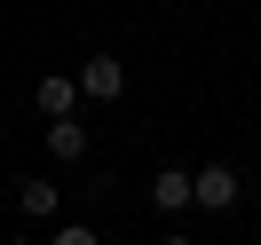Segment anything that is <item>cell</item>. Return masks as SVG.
Returning a JSON list of instances; mask_svg holds the SVG:
<instances>
[{"label":"cell","mask_w":261,"mask_h":245,"mask_svg":"<svg viewBox=\"0 0 261 245\" xmlns=\"http://www.w3.org/2000/svg\"><path fill=\"white\" fill-rule=\"evenodd\" d=\"M16 206L32 213V222H56V206H64V190H56L48 174H32V182H16Z\"/></svg>","instance_id":"8992f818"},{"label":"cell","mask_w":261,"mask_h":245,"mask_svg":"<svg viewBox=\"0 0 261 245\" xmlns=\"http://www.w3.org/2000/svg\"><path fill=\"white\" fill-rule=\"evenodd\" d=\"M32 103H40V119H71V111H80V71H48V79H40L32 87Z\"/></svg>","instance_id":"277c9868"},{"label":"cell","mask_w":261,"mask_h":245,"mask_svg":"<svg viewBox=\"0 0 261 245\" xmlns=\"http://www.w3.org/2000/svg\"><path fill=\"white\" fill-rule=\"evenodd\" d=\"M48 245H103V237H95V229H87V222H64V229H56Z\"/></svg>","instance_id":"52a82bcc"},{"label":"cell","mask_w":261,"mask_h":245,"mask_svg":"<svg viewBox=\"0 0 261 245\" xmlns=\"http://www.w3.org/2000/svg\"><path fill=\"white\" fill-rule=\"evenodd\" d=\"M48 158H56V166H80V158H87V127H80V111H71V119H48Z\"/></svg>","instance_id":"5b68a950"},{"label":"cell","mask_w":261,"mask_h":245,"mask_svg":"<svg viewBox=\"0 0 261 245\" xmlns=\"http://www.w3.org/2000/svg\"><path fill=\"white\" fill-rule=\"evenodd\" d=\"M150 206H159L166 222H174V213H190V206H198V182H190V166H159V174H150Z\"/></svg>","instance_id":"6da1fadb"},{"label":"cell","mask_w":261,"mask_h":245,"mask_svg":"<svg viewBox=\"0 0 261 245\" xmlns=\"http://www.w3.org/2000/svg\"><path fill=\"white\" fill-rule=\"evenodd\" d=\"M8 245H24V237H8Z\"/></svg>","instance_id":"9c48e42d"},{"label":"cell","mask_w":261,"mask_h":245,"mask_svg":"<svg viewBox=\"0 0 261 245\" xmlns=\"http://www.w3.org/2000/svg\"><path fill=\"white\" fill-rule=\"evenodd\" d=\"M190 182H198V206H206V213H229V206L245 198V190H238V166H222V158H214V166H198Z\"/></svg>","instance_id":"3957f363"},{"label":"cell","mask_w":261,"mask_h":245,"mask_svg":"<svg viewBox=\"0 0 261 245\" xmlns=\"http://www.w3.org/2000/svg\"><path fill=\"white\" fill-rule=\"evenodd\" d=\"M80 95L87 103H119L127 95V64H119V56H87L80 64Z\"/></svg>","instance_id":"7a4b0ae2"},{"label":"cell","mask_w":261,"mask_h":245,"mask_svg":"<svg viewBox=\"0 0 261 245\" xmlns=\"http://www.w3.org/2000/svg\"><path fill=\"white\" fill-rule=\"evenodd\" d=\"M159 245H198V237H190V229H166V237H159Z\"/></svg>","instance_id":"ba28073f"}]
</instances>
